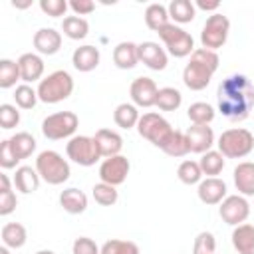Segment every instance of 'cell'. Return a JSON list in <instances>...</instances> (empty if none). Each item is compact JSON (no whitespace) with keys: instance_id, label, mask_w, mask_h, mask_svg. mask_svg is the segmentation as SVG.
Instances as JSON below:
<instances>
[{"instance_id":"obj_1","label":"cell","mask_w":254,"mask_h":254,"mask_svg":"<svg viewBox=\"0 0 254 254\" xmlns=\"http://www.w3.org/2000/svg\"><path fill=\"white\" fill-rule=\"evenodd\" d=\"M218 111L228 121H244L254 107V85L242 73H232L218 83Z\"/></svg>"},{"instance_id":"obj_2","label":"cell","mask_w":254,"mask_h":254,"mask_svg":"<svg viewBox=\"0 0 254 254\" xmlns=\"http://www.w3.org/2000/svg\"><path fill=\"white\" fill-rule=\"evenodd\" d=\"M218 64H220V60H218L216 52L206 50V48H196L190 54V60L183 69L185 85L189 89H192V91L204 89L210 83L214 71L218 69Z\"/></svg>"},{"instance_id":"obj_3","label":"cell","mask_w":254,"mask_h":254,"mask_svg":"<svg viewBox=\"0 0 254 254\" xmlns=\"http://www.w3.org/2000/svg\"><path fill=\"white\" fill-rule=\"evenodd\" d=\"M71 91H73V77L65 69H56L38 83V99L42 103H60L67 99Z\"/></svg>"},{"instance_id":"obj_4","label":"cell","mask_w":254,"mask_h":254,"mask_svg":"<svg viewBox=\"0 0 254 254\" xmlns=\"http://www.w3.org/2000/svg\"><path fill=\"white\" fill-rule=\"evenodd\" d=\"M216 145L224 159H244L254 149V135L244 127H232L220 133Z\"/></svg>"},{"instance_id":"obj_5","label":"cell","mask_w":254,"mask_h":254,"mask_svg":"<svg viewBox=\"0 0 254 254\" xmlns=\"http://www.w3.org/2000/svg\"><path fill=\"white\" fill-rule=\"evenodd\" d=\"M36 171L40 179L46 181L48 185H62L71 175L69 163L58 151H52V149H46L36 157Z\"/></svg>"},{"instance_id":"obj_6","label":"cell","mask_w":254,"mask_h":254,"mask_svg":"<svg viewBox=\"0 0 254 254\" xmlns=\"http://www.w3.org/2000/svg\"><path fill=\"white\" fill-rule=\"evenodd\" d=\"M173 127H171V123L163 117V115H159V113H143L141 117H139V123H137V133L143 137V139H147V141H151L155 147H159V149H163L165 147V143L169 141V137L173 135Z\"/></svg>"},{"instance_id":"obj_7","label":"cell","mask_w":254,"mask_h":254,"mask_svg":"<svg viewBox=\"0 0 254 254\" xmlns=\"http://www.w3.org/2000/svg\"><path fill=\"white\" fill-rule=\"evenodd\" d=\"M157 34H159V38L163 40L167 52H169L171 56H175V58H187V56H190V54L196 50L192 36H190L187 30H183L181 26H177V24H171V22H169V24H167L165 28H161Z\"/></svg>"},{"instance_id":"obj_8","label":"cell","mask_w":254,"mask_h":254,"mask_svg":"<svg viewBox=\"0 0 254 254\" xmlns=\"http://www.w3.org/2000/svg\"><path fill=\"white\" fill-rule=\"evenodd\" d=\"M77 127H79V117L73 111H58L48 115L42 121V133L46 139H52V141L71 137Z\"/></svg>"},{"instance_id":"obj_9","label":"cell","mask_w":254,"mask_h":254,"mask_svg":"<svg viewBox=\"0 0 254 254\" xmlns=\"http://www.w3.org/2000/svg\"><path fill=\"white\" fill-rule=\"evenodd\" d=\"M228 32H230V20L224 16V14H210L202 26V32H200V44L202 48L206 50H218L226 44L228 40Z\"/></svg>"},{"instance_id":"obj_10","label":"cell","mask_w":254,"mask_h":254,"mask_svg":"<svg viewBox=\"0 0 254 254\" xmlns=\"http://www.w3.org/2000/svg\"><path fill=\"white\" fill-rule=\"evenodd\" d=\"M65 153H67V159H71L73 163H77L81 167H91L101 159V153H99L95 139L87 137V135L71 137L65 145Z\"/></svg>"},{"instance_id":"obj_11","label":"cell","mask_w":254,"mask_h":254,"mask_svg":"<svg viewBox=\"0 0 254 254\" xmlns=\"http://www.w3.org/2000/svg\"><path fill=\"white\" fill-rule=\"evenodd\" d=\"M218 214L226 224L238 226V224H244L246 218L250 216V204H248L246 196H242V194H228L220 202Z\"/></svg>"},{"instance_id":"obj_12","label":"cell","mask_w":254,"mask_h":254,"mask_svg":"<svg viewBox=\"0 0 254 254\" xmlns=\"http://www.w3.org/2000/svg\"><path fill=\"white\" fill-rule=\"evenodd\" d=\"M129 169H131V163H129L127 157H123V155L107 157L99 165V179H101V183L117 187V185L125 183V179L129 175Z\"/></svg>"},{"instance_id":"obj_13","label":"cell","mask_w":254,"mask_h":254,"mask_svg":"<svg viewBox=\"0 0 254 254\" xmlns=\"http://www.w3.org/2000/svg\"><path fill=\"white\" fill-rule=\"evenodd\" d=\"M157 93H159V87H157L155 79H151V77L141 75L131 81L129 95L133 99V105H137V107H153L157 103Z\"/></svg>"},{"instance_id":"obj_14","label":"cell","mask_w":254,"mask_h":254,"mask_svg":"<svg viewBox=\"0 0 254 254\" xmlns=\"http://www.w3.org/2000/svg\"><path fill=\"white\" fill-rule=\"evenodd\" d=\"M226 183L218 177H206L198 183L196 194L200 198V202L204 204H220L228 194H226Z\"/></svg>"},{"instance_id":"obj_15","label":"cell","mask_w":254,"mask_h":254,"mask_svg":"<svg viewBox=\"0 0 254 254\" xmlns=\"http://www.w3.org/2000/svg\"><path fill=\"white\" fill-rule=\"evenodd\" d=\"M187 141L190 147V153H206L214 145V131L208 125H190L187 131Z\"/></svg>"},{"instance_id":"obj_16","label":"cell","mask_w":254,"mask_h":254,"mask_svg":"<svg viewBox=\"0 0 254 254\" xmlns=\"http://www.w3.org/2000/svg\"><path fill=\"white\" fill-rule=\"evenodd\" d=\"M139 62L145 64L149 69L161 71L167 67V52L157 44V42H143L139 44Z\"/></svg>"},{"instance_id":"obj_17","label":"cell","mask_w":254,"mask_h":254,"mask_svg":"<svg viewBox=\"0 0 254 254\" xmlns=\"http://www.w3.org/2000/svg\"><path fill=\"white\" fill-rule=\"evenodd\" d=\"M34 48L42 56H54L62 48V34L54 28H40L34 34Z\"/></svg>"},{"instance_id":"obj_18","label":"cell","mask_w":254,"mask_h":254,"mask_svg":"<svg viewBox=\"0 0 254 254\" xmlns=\"http://www.w3.org/2000/svg\"><path fill=\"white\" fill-rule=\"evenodd\" d=\"M18 67H20V77L24 83H32V81H42L44 75V60L38 54H22L18 60Z\"/></svg>"},{"instance_id":"obj_19","label":"cell","mask_w":254,"mask_h":254,"mask_svg":"<svg viewBox=\"0 0 254 254\" xmlns=\"http://www.w3.org/2000/svg\"><path fill=\"white\" fill-rule=\"evenodd\" d=\"M93 139H95V143H97L99 153H101L103 159L121 155L123 137H121L117 131H111V129H97L95 135H93Z\"/></svg>"},{"instance_id":"obj_20","label":"cell","mask_w":254,"mask_h":254,"mask_svg":"<svg viewBox=\"0 0 254 254\" xmlns=\"http://www.w3.org/2000/svg\"><path fill=\"white\" fill-rule=\"evenodd\" d=\"M234 187L242 196H254V163L242 161L234 167Z\"/></svg>"},{"instance_id":"obj_21","label":"cell","mask_w":254,"mask_h":254,"mask_svg":"<svg viewBox=\"0 0 254 254\" xmlns=\"http://www.w3.org/2000/svg\"><path fill=\"white\" fill-rule=\"evenodd\" d=\"M99 60H101L99 50L95 46H89V44L75 48L73 54H71V64H73V67L77 71H91V69H95L99 65Z\"/></svg>"},{"instance_id":"obj_22","label":"cell","mask_w":254,"mask_h":254,"mask_svg":"<svg viewBox=\"0 0 254 254\" xmlns=\"http://www.w3.org/2000/svg\"><path fill=\"white\" fill-rule=\"evenodd\" d=\"M113 64L119 69H133L139 64V44L121 42L113 50Z\"/></svg>"},{"instance_id":"obj_23","label":"cell","mask_w":254,"mask_h":254,"mask_svg":"<svg viewBox=\"0 0 254 254\" xmlns=\"http://www.w3.org/2000/svg\"><path fill=\"white\" fill-rule=\"evenodd\" d=\"M60 204L65 212L69 214H81L85 212L87 208V194L75 187H69V189H64L60 192Z\"/></svg>"},{"instance_id":"obj_24","label":"cell","mask_w":254,"mask_h":254,"mask_svg":"<svg viewBox=\"0 0 254 254\" xmlns=\"http://www.w3.org/2000/svg\"><path fill=\"white\" fill-rule=\"evenodd\" d=\"M232 246L238 254H254V226L238 224L232 230Z\"/></svg>"},{"instance_id":"obj_25","label":"cell","mask_w":254,"mask_h":254,"mask_svg":"<svg viewBox=\"0 0 254 254\" xmlns=\"http://www.w3.org/2000/svg\"><path fill=\"white\" fill-rule=\"evenodd\" d=\"M14 187L24 192V194H30L34 190H38L40 187V175L36 169L24 165V167H18L16 169V175H14Z\"/></svg>"},{"instance_id":"obj_26","label":"cell","mask_w":254,"mask_h":254,"mask_svg":"<svg viewBox=\"0 0 254 254\" xmlns=\"http://www.w3.org/2000/svg\"><path fill=\"white\" fill-rule=\"evenodd\" d=\"M0 236H2L4 246H8V248H22L28 240V232H26L24 224H20V222H6L2 226Z\"/></svg>"},{"instance_id":"obj_27","label":"cell","mask_w":254,"mask_h":254,"mask_svg":"<svg viewBox=\"0 0 254 254\" xmlns=\"http://www.w3.org/2000/svg\"><path fill=\"white\" fill-rule=\"evenodd\" d=\"M169 18L175 20L177 24H189L196 16V6L190 0H173L169 6Z\"/></svg>"},{"instance_id":"obj_28","label":"cell","mask_w":254,"mask_h":254,"mask_svg":"<svg viewBox=\"0 0 254 254\" xmlns=\"http://www.w3.org/2000/svg\"><path fill=\"white\" fill-rule=\"evenodd\" d=\"M139 117L141 115L137 111V105H133V103H119L115 107V111H113V121L121 129H133V127H137Z\"/></svg>"},{"instance_id":"obj_29","label":"cell","mask_w":254,"mask_h":254,"mask_svg":"<svg viewBox=\"0 0 254 254\" xmlns=\"http://www.w3.org/2000/svg\"><path fill=\"white\" fill-rule=\"evenodd\" d=\"M145 24L153 32H159L161 28H165L169 24V10H167V6L159 4V2L149 4L147 10H145Z\"/></svg>"},{"instance_id":"obj_30","label":"cell","mask_w":254,"mask_h":254,"mask_svg":"<svg viewBox=\"0 0 254 254\" xmlns=\"http://www.w3.org/2000/svg\"><path fill=\"white\" fill-rule=\"evenodd\" d=\"M8 141H10V147H12L14 155H16L20 161H22V159H28V157L36 151V139H34L30 133H26V131H20V133L12 135Z\"/></svg>"},{"instance_id":"obj_31","label":"cell","mask_w":254,"mask_h":254,"mask_svg":"<svg viewBox=\"0 0 254 254\" xmlns=\"http://www.w3.org/2000/svg\"><path fill=\"white\" fill-rule=\"evenodd\" d=\"M62 32L69 40H83L89 32V24L81 16H65L62 22Z\"/></svg>"},{"instance_id":"obj_32","label":"cell","mask_w":254,"mask_h":254,"mask_svg":"<svg viewBox=\"0 0 254 254\" xmlns=\"http://www.w3.org/2000/svg\"><path fill=\"white\" fill-rule=\"evenodd\" d=\"M224 157H222V153L220 151H206V153H202V157H200V161H198V165H200V171H202V175H206V177H216V175H220L222 173V169H224Z\"/></svg>"},{"instance_id":"obj_33","label":"cell","mask_w":254,"mask_h":254,"mask_svg":"<svg viewBox=\"0 0 254 254\" xmlns=\"http://www.w3.org/2000/svg\"><path fill=\"white\" fill-rule=\"evenodd\" d=\"M183 103V95L177 87H161L157 93V107L161 111H177Z\"/></svg>"},{"instance_id":"obj_34","label":"cell","mask_w":254,"mask_h":254,"mask_svg":"<svg viewBox=\"0 0 254 254\" xmlns=\"http://www.w3.org/2000/svg\"><path fill=\"white\" fill-rule=\"evenodd\" d=\"M187 115H189L192 125H208L214 119V107L204 103V101H196V103L189 105Z\"/></svg>"},{"instance_id":"obj_35","label":"cell","mask_w":254,"mask_h":254,"mask_svg":"<svg viewBox=\"0 0 254 254\" xmlns=\"http://www.w3.org/2000/svg\"><path fill=\"white\" fill-rule=\"evenodd\" d=\"M165 151L169 157H185L190 153V147H189V141H187V135L183 131H173V135L169 137V141L165 143V147L161 149Z\"/></svg>"},{"instance_id":"obj_36","label":"cell","mask_w":254,"mask_h":254,"mask_svg":"<svg viewBox=\"0 0 254 254\" xmlns=\"http://www.w3.org/2000/svg\"><path fill=\"white\" fill-rule=\"evenodd\" d=\"M177 177L185 185H198L202 181V171H200L198 161H190V159L183 161L177 169Z\"/></svg>"},{"instance_id":"obj_37","label":"cell","mask_w":254,"mask_h":254,"mask_svg":"<svg viewBox=\"0 0 254 254\" xmlns=\"http://www.w3.org/2000/svg\"><path fill=\"white\" fill-rule=\"evenodd\" d=\"M18 79H22V77H20V67H18V62L8 60V58L0 60V87H2V89L14 87Z\"/></svg>"},{"instance_id":"obj_38","label":"cell","mask_w":254,"mask_h":254,"mask_svg":"<svg viewBox=\"0 0 254 254\" xmlns=\"http://www.w3.org/2000/svg\"><path fill=\"white\" fill-rule=\"evenodd\" d=\"M14 101L20 109H32L40 99H38V89H34L30 83H22L14 89Z\"/></svg>"},{"instance_id":"obj_39","label":"cell","mask_w":254,"mask_h":254,"mask_svg":"<svg viewBox=\"0 0 254 254\" xmlns=\"http://www.w3.org/2000/svg\"><path fill=\"white\" fill-rule=\"evenodd\" d=\"M91 196H93V200H95L97 204H101V206H113V204L117 202V198H119L117 189L111 187V185H107V183H97V185L91 189Z\"/></svg>"},{"instance_id":"obj_40","label":"cell","mask_w":254,"mask_h":254,"mask_svg":"<svg viewBox=\"0 0 254 254\" xmlns=\"http://www.w3.org/2000/svg\"><path fill=\"white\" fill-rule=\"evenodd\" d=\"M99 254H139V246L131 240L111 238L101 246Z\"/></svg>"},{"instance_id":"obj_41","label":"cell","mask_w":254,"mask_h":254,"mask_svg":"<svg viewBox=\"0 0 254 254\" xmlns=\"http://www.w3.org/2000/svg\"><path fill=\"white\" fill-rule=\"evenodd\" d=\"M216 250V240H214V234L212 232H198L196 238H194V244H192V254H214Z\"/></svg>"},{"instance_id":"obj_42","label":"cell","mask_w":254,"mask_h":254,"mask_svg":"<svg viewBox=\"0 0 254 254\" xmlns=\"http://www.w3.org/2000/svg\"><path fill=\"white\" fill-rule=\"evenodd\" d=\"M20 123V111L12 103H2L0 105V127L2 129H14Z\"/></svg>"},{"instance_id":"obj_43","label":"cell","mask_w":254,"mask_h":254,"mask_svg":"<svg viewBox=\"0 0 254 254\" xmlns=\"http://www.w3.org/2000/svg\"><path fill=\"white\" fill-rule=\"evenodd\" d=\"M69 8V2L65 0H40V10L52 18H60Z\"/></svg>"},{"instance_id":"obj_44","label":"cell","mask_w":254,"mask_h":254,"mask_svg":"<svg viewBox=\"0 0 254 254\" xmlns=\"http://www.w3.org/2000/svg\"><path fill=\"white\" fill-rule=\"evenodd\" d=\"M18 163H20V159L14 155V151L10 147V141L4 139L0 143V167L2 169H14Z\"/></svg>"},{"instance_id":"obj_45","label":"cell","mask_w":254,"mask_h":254,"mask_svg":"<svg viewBox=\"0 0 254 254\" xmlns=\"http://www.w3.org/2000/svg\"><path fill=\"white\" fill-rule=\"evenodd\" d=\"M99 246L91 240V238H87V236H79V238H75L73 240V246H71V252L73 254H99Z\"/></svg>"},{"instance_id":"obj_46","label":"cell","mask_w":254,"mask_h":254,"mask_svg":"<svg viewBox=\"0 0 254 254\" xmlns=\"http://www.w3.org/2000/svg\"><path fill=\"white\" fill-rule=\"evenodd\" d=\"M16 204H18V198H16L14 190H2L0 192V214L2 216H8L10 212H14Z\"/></svg>"},{"instance_id":"obj_47","label":"cell","mask_w":254,"mask_h":254,"mask_svg":"<svg viewBox=\"0 0 254 254\" xmlns=\"http://www.w3.org/2000/svg\"><path fill=\"white\" fill-rule=\"evenodd\" d=\"M69 8H71L73 16H87L95 10V2H91V0H71Z\"/></svg>"},{"instance_id":"obj_48","label":"cell","mask_w":254,"mask_h":254,"mask_svg":"<svg viewBox=\"0 0 254 254\" xmlns=\"http://www.w3.org/2000/svg\"><path fill=\"white\" fill-rule=\"evenodd\" d=\"M194 6H196V8H200V10H218L220 2H218V0H214V2H204V0H198Z\"/></svg>"},{"instance_id":"obj_49","label":"cell","mask_w":254,"mask_h":254,"mask_svg":"<svg viewBox=\"0 0 254 254\" xmlns=\"http://www.w3.org/2000/svg\"><path fill=\"white\" fill-rule=\"evenodd\" d=\"M2 190H12V189H10V179H8V175H4V173L0 175V192H2Z\"/></svg>"},{"instance_id":"obj_50","label":"cell","mask_w":254,"mask_h":254,"mask_svg":"<svg viewBox=\"0 0 254 254\" xmlns=\"http://www.w3.org/2000/svg\"><path fill=\"white\" fill-rule=\"evenodd\" d=\"M32 2H12V6H16V8H28Z\"/></svg>"},{"instance_id":"obj_51","label":"cell","mask_w":254,"mask_h":254,"mask_svg":"<svg viewBox=\"0 0 254 254\" xmlns=\"http://www.w3.org/2000/svg\"><path fill=\"white\" fill-rule=\"evenodd\" d=\"M36 254H56V252H52V250H38Z\"/></svg>"},{"instance_id":"obj_52","label":"cell","mask_w":254,"mask_h":254,"mask_svg":"<svg viewBox=\"0 0 254 254\" xmlns=\"http://www.w3.org/2000/svg\"><path fill=\"white\" fill-rule=\"evenodd\" d=\"M0 254H10V252H8V246H2V248H0Z\"/></svg>"}]
</instances>
